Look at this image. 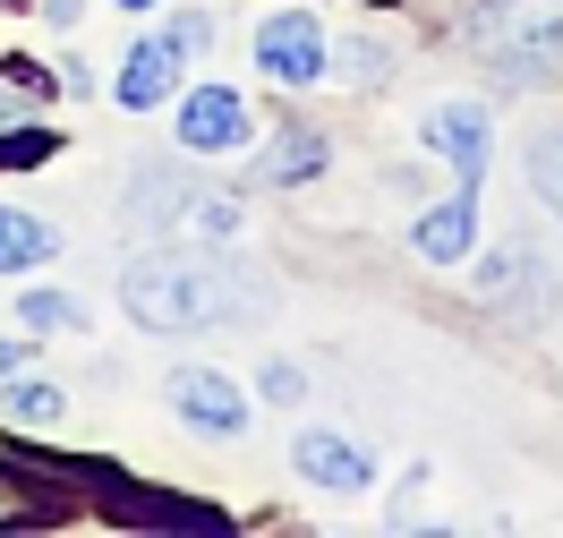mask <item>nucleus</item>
<instances>
[{
	"label": "nucleus",
	"mask_w": 563,
	"mask_h": 538,
	"mask_svg": "<svg viewBox=\"0 0 563 538\" xmlns=\"http://www.w3.org/2000/svg\"><path fill=\"white\" fill-rule=\"evenodd\" d=\"M206 188L188 172H172V163H145L137 179H129V222H145V231H172V222H188V206H197Z\"/></svg>",
	"instance_id": "nucleus-10"
},
{
	"label": "nucleus",
	"mask_w": 563,
	"mask_h": 538,
	"mask_svg": "<svg viewBox=\"0 0 563 538\" xmlns=\"http://www.w3.org/2000/svg\"><path fill=\"white\" fill-rule=\"evenodd\" d=\"M18 308H26V325H43V333H52V325H77V299H60V290H26Z\"/></svg>",
	"instance_id": "nucleus-18"
},
{
	"label": "nucleus",
	"mask_w": 563,
	"mask_h": 538,
	"mask_svg": "<svg viewBox=\"0 0 563 538\" xmlns=\"http://www.w3.org/2000/svg\"><path fill=\"white\" fill-rule=\"evenodd\" d=\"M172 410H179V428H197V436L247 428V394L231 376H213V367H172Z\"/></svg>",
	"instance_id": "nucleus-6"
},
{
	"label": "nucleus",
	"mask_w": 563,
	"mask_h": 538,
	"mask_svg": "<svg viewBox=\"0 0 563 538\" xmlns=\"http://www.w3.org/2000/svg\"><path fill=\"white\" fill-rule=\"evenodd\" d=\"M120 308L145 333H206V325L274 308V290H265L256 265H240V256H222V249H154L120 274Z\"/></svg>",
	"instance_id": "nucleus-1"
},
{
	"label": "nucleus",
	"mask_w": 563,
	"mask_h": 538,
	"mask_svg": "<svg viewBox=\"0 0 563 538\" xmlns=\"http://www.w3.org/2000/svg\"><path fill=\"white\" fill-rule=\"evenodd\" d=\"M18 513H26V504H18V487L0 479V521H18Z\"/></svg>",
	"instance_id": "nucleus-24"
},
{
	"label": "nucleus",
	"mask_w": 563,
	"mask_h": 538,
	"mask_svg": "<svg viewBox=\"0 0 563 538\" xmlns=\"http://www.w3.org/2000/svg\"><path fill=\"white\" fill-rule=\"evenodd\" d=\"M333 61H342V69H351L358 86H367V77H385V69H393V52H385V43H367V35H358V43H342Z\"/></svg>",
	"instance_id": "nucleus-17"
},
{
	"label": "nucleus",
	"mask_w": 563,
	"mask_h": 538,
	"mask_svg": "<svg viewBox=\"0 0 563 538\" xmlns=\"http://www.w3.org/2000/svg\"><path fill=\"white\" fill-rule=\"evenodd\" d=\"M324 172V129H282L265 154V179H317Z\"/></svg>",
	"instance_id": "nucleus-13"
},
{
	"label": "nucleus",
	"mask_w": 563,
	"mask_h": 538,
	"mask_svg": "<svg viewBox=\"0 0 563 538\" xmlns=\"http://www.w3.org/2000/svg\"><path fill=\"white\" fill-rule=\"evenodd\" d=\"M470 52L495 77H512V86L555 77L563 69V0H495V9H478L470 18Z\"/></svg>",
	"instance_id": "nucleus-2"
},
{
	"label": "nucleus",
	"mask_w": 563,
	"mask_h": 538,
	"mask_svg": "<svg viewBox=\"0 0 563 538\" xmlns=\"http://www.w3.org/2000/svg\"><path fill=\"white\" fill-rule=\"evenodd\" d=\"M77 9H86V0H43V18H52V26H77Z\"/></svg>",
	"instance_id": "nucleus-22"
},
{
	"label": "nucleus",
	"mask_w": 563,
	"mask_h": 538,
	"mask_svg": "<svg viewBox=\"0 0 563 538\" xmlns=\"http://www.w3.org/2000/svg\"><path fill=\"white\" fill-rule=\"evenodd\" d=\"M172 43H179V52H206V43H213V26L197 18V9H188V18H172Z\"/></svg>",
	"instance_id": "nucleus-19"
},
{
	"label": "nucleus",
	"mask_w": 563,
	"mask_h": 538,
	"mask_svg": "<svg viewBox=\"0 0 563 538\" xmlns=\"http://www.w3.org/2000/svg\"><path fill=\"white\" fill-rule=\"evenodd\" d=\"M179 61H188V52H179L172 35L137 43V52L120 61V86H111V95H120V103H129V111H154V103H163V95H172V86H179Z\"/></svg>",
	"instance_id": "nucleus-11"
},
{
	"label": "nucleus",
	"mask_w": 563,
	"mask_h": 538,
	"mask_svg": "<svg viewBox=\"0 0 563 538\" xmlns=\"http://www.w3.org/2000/svg\"><path fill=\"white\" fill-rule=\"evenodd\" d=\"M478 290H487V308L495 317H512V325H547L555 317V265L538 249H504V256H487L478 265Z\"/></svg>",
	"instance_id": "nucleus-3"
},
{
	"label": "nucleus",
	"mask_w": 563,
	"mask_h": 538,
	"mask_svg": "<svg viewBox=\"0 0 563 538\" xmlns=\"http://www.w3.org/2000/svg\"><path fill=\"white\" fill-rule=\"evenodd\" d=\"M529 188H538L547 215H563V129H547V138L529 145Z\"/></svg>",
	"instance_id": "nucleus-14"
},
{
	"label": "nucleus",
	"mask_w": 563,
	"mask_h": 538,
	"mask_svg": "<svg viewBox=\"0 0 563 538\" xmlns=\"http://www.w3.org/2000/svg\"><path fill=\"white\" fill-rule=\"evenodd\" d=\"M179 145H188V154H231V145H247V103L231 86L179 95Z\"/></svg>",
	"instance_id": "nucleus-8"
},
{
	"label": "nucleus",
	"mask_w": 563,
	"mask_h": 538,
	"mask_svg": "<svg viewBox=\"0 0 563 538\" xmlns=\"http://www.w3.org/2000/svg\"><path fill=\"white\" fill-rule=\"evenodd\" d=\"M427 145L453 163L461 188H478V179H487V154H495V129H487V111H478V103H435V111H427Z\"/></svg>",
	"instance_id": "nucleus-7"
},
{
	"label": "nucleus",
	"mask_w": 563,
	"mask_h": 538,
	"mask_svg": "<svg viewBox=\"0 0 563 538\" xmlns=\"http://www.w3.org/2000/svg\"><path fill=\"white\" fill-rule=\"evenodd\" d=\"M265 402H299V367H282V359H274V367H265Z\"/></svg>",
	"instance_id": "nucleus-20"
},
{
	"label": "nucleus",
	"mask_w": 563,
	"mask_h": 538,
	"mask_svg": "<svg viewBox=\"0 0 563 538\" xmlns=\"http://www.w3.org/2000/svg\"><path fill=\"white\" fill-rule=\"evenodd\" d=\"M35 95H43V86H26V95H18V86H0V120H18V111L35 103Z\"/></svg>",
	"instance_id": "nucleus-21"
},
{
	"label": "nucleus",
	"mask_w": 563,
	"mask_h": 538,
	"mask_svg": "<svg viewBox=\"0 0 563 538\" xmlns=\"http://www.w3.org/2000/svg\"><path fill=\"white\" fill-rule=\"evenodd\" d=\"M120 9H154V0H120Z\"/></svg>",
	"instance_id": "nucleus-25"
},
{
	"label": "nucleus",
	"mask_w": 563,
	"mask_h": 538,
	"mask_svg": "<svg viewBox=\"0 0 563 538\" xmlns=\"http://www.w3.org/2000/svg\"><path fill=\"white\" fill-rule=\"evenodd\" d=\"M18 367H26V351H18V342H0V385H9Z\"/></svg>",
	"instance_id": "nucleus-23"
},
{
	"label": "nucleus",
	"mask_w": 563,
	"mask_h": 538,
	"mask_svg": "<svg viewBox=\"0 0 563 538\" xmlns=\"http://www.w3.org/2000/svg\"><path fill=\"white\" fill-rule=\"evenodd\" d=\"M410 249H419L427 265H461V256L478 249V188H453L444 206H427V215L410 222Z\"/></svg>",
	"instance_id": "nucleus-9"
},
{
	"label": "nucleus",
	"mask_w": 563,
	"mask_h": 538,
	"mask_svg": "<svg viewBox=\"0 0 563 538\" xmlns=\"http://www.w3.org/2000/svg\"><path fill=\"white\" fill-rule=\"evenodd\" d=\"M43 154H52L43 129H9V138H0V172H26V163H43Z\"/></svg>",
	"instance_id": "nucleus-16"
},
{
	"label": "nucleus",
	"mask_w": 563,
	"mask_h": 538,
	"mask_svg": "<svg viewBox=\"0 0 563 538\" xmlns=\"http://www.w3.org/2000/svg\"><path fill=\"white\" fill-rule=\"evenodd\" d=\"M60 249V231L43 215H18V206H0V274H26V265H43V256Z\"/></svg>",
	"instance_id": "nucleus-12"
},
{
	"label": "nucleus",
	"mask_w": 563,
	"mask_h": 538,
	"mask_svg": "<svg viewBox=\"0 0 563 538\" xmlns=\"http://www.w3.org/2000/svg\"><path fill=\"white\" fill-rule=\"evenodd\" d=\"M0 394H9V419H35V428H52V419L69 410V402H60V385H35V376H9Z\"/></svg>",
	"instance_id": "nucleus-15"
},
{
	"label": "nucleus",
	"mask_w": 563,
	"mask_h": 538,
	"mask_svg": "<svg viewBox=\"0 0 563 538\" xmlns=\"http://www.w3.org/2000/svg\"><path fill=\"white\" fill-rule=\"evenodd\" d=\"M290 462H299V479L324 487V496H367V487H376V453L342 428H299L290 436Z\"/></svg>",
	"instance_id": "nucleus-4"
},
{
	"label": "nucleus",
	"mask_w": 563,
	"mask_h": 538,
	"mask_svg": "<svg viewBox=\"0 0 563 538\" xmlns=\"http://www.w3.org/2000/svg\"><path fill=\"white\" fill-rule=\"evenodd\" d=\"M256 69L274 77V86H317V77L333 69V43H324L317 18L282 9V18H265V26H256Z\"/></svg>",
	"instance_id": "nucleus-5"
}]
</instances>
